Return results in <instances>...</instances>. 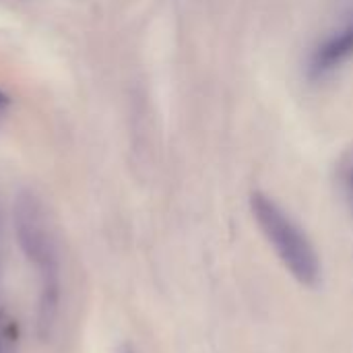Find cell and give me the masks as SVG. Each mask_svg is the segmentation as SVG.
I'll return each mask as SVG.
<instances>
[{
	"label": "cell",
	"instance_id": "277c9868",
	"mask_svg": "<svg viewBox=\"0 0 353 353\" xmlns=\"http://www.w3.org/2000/svg\"><path fill=\"white\" fill-rule=\"evenodd\" d=\"M6 105H8V97L0 93V120H2V116H4V110H6Z\"/></svg>",
	"mask_w": 353,
	"mask_h": 353
},
{
	"label": "cell",
	"instance_id": "6da1fadb",
	"mask_svg": "<svg viewBox=\"0 0 353 353\" xmlns=\"http://www.w3.org/2000/svg\"><path fill=\"white\" fill-rule=\"evenodd\" d=\"M250 209L267 240L275 246L290 273L308 288L321 281V263L306 234L283 213V209L263 192H252Z\"/></svg>",
	"mask_w": 353,
	"mask_h": 353
},
{
	"label": "cell",
	"instance_id": "3957f363",
	"mask_svg": "<svg viewBox=\"0 0 353 353\" xmlns=\"http://www.w3.org/2000/svg\"><path fill=\"white\" fill-rule=\"evenodd\" d=\"M343 186H345V192H347V196H350L353 205V163L343 170Z\"/></svg>",
	"mask_w": 353,
	"mask_h": 353
},
{
	"label": "cell",
	"instance_id": "5b68a950",
	"mask_svg": "<svg viewBox=\"0 0 353 353\" xmlns=\"http://www.w3.org/2000/svg\"><path fill=\"white\" fill-rule=\"evenodd\" d=\"M126 353H132V352H130V350H126Z\"/></svg>",
	"mask_w": 353,
	"mask_h": 353
},
{
	"label": "cell",
	"instance_id": "7a4b0ae2",
	"mask_svg": "<svg viewBox=\"0 0 353 353\" xmlns=\"http://www.w3.org/2000/svg\"><path fill=\"white\" fill-rule=\"evenodd\" d=\"M353 56V25L345 27L343 31L329 37L325 43L319 46V50L312 56V72L325 74L337 66H341L345 60Z\"/></svg>",
	"mask_w": 353,
	"mask_h": 353
}]
</instances>
